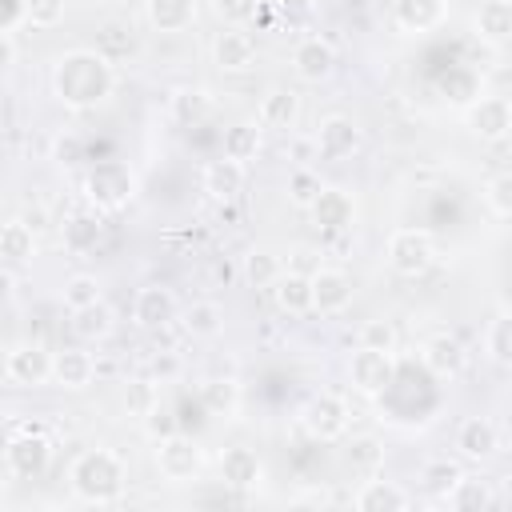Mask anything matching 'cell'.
I'll return each mask as SVG.
<instances>
[{"mask_svg":"<svg viewBox=\"0 0 512 512\" xmlns=\"http://www.w3.org/2000/svg\"><path fill=\"white\" fill-rule=\"evenodd\" d=\"M116 72L96 48H72L52 64V92L68 108H96L112 96Z\"/></svg>","mask_w":512,"mask_h":512,"instance_id":"6da1fadb","label":"cell"},{"mask_svg":"<svg viewBox=\"0 0 512 512\" xmlns=\"http://www.w3.org/2000/svg\"><path fill=\"white\" fill-rule=\"evenodd\" d=\"M68 484H72L76 500H84V504H116L124 492V464L108 448H88L72 460Z\"/></svg>","mask_w":512,"mask_h":512,"instance_id":"7a4b0ae2","label":"cell"},{"mask_svg":"<svg viewBox=\"0 0 512 512\" xmlns=\"http://www.w3.org/2000/svg\"><path fill=\"white\" fill-rule=\"evenodd\" d=\"M388 264L404 280L424 276L436 264V236L428 228H396L388 236Z\"/></svg>","mask_w":512,"mask_h":512,"instance_id":"3957f363","label":"cell"},{"mask_svg":"<svg viewBox=\"0 0 512 512\" xmlns=\"http://www.w3.org/2000/svg\"><path fill=\"white\" fill-rule=\"evenodd\" d=\"M84 192H88V200H92L96 208L116 212V208H124V204L136 196V176L128 172V164H120V160H104V164H96V168L88 172Z\"/></svg>","mask_w":512,"mask_h":512,"instance_id":"277c9868","label":"cell"},{"mask_svg":"<svg viewBox=\"0 0 512 512\" xmlns=\"http://www.w3.org/2000/svg\"><path fill=\"white\" fill-rule=\"evenodd\" d=\"M204 468V452L192 436L184 432H172L164 440H156V472L168 480V484H192Z\"/></svg>","mask_w":512,"mask_h":512,"instance_id":"5b68a950","label":"cell"},{"mask_svg":"<svg viewBox=\"0 0 512 512\" xmlns=\"http://www.w3.org/2000/svg\"><path fill=\"white\" fill-rule=\"evenodd\" d=\"M52 464V440L36 428H24L20 436H12L4 444V468L16 476V480H40Z\"/></svg>","mask_w":512,"mask_h":512,"instance_id":"8992f818","label":"cell"},{"mask_svg":"<svg viewBox=\"0 0 512 512\" xmlns=\"http://www.w3.org/2000/svg\"><path fill=\"white\" fill-rule=\"evenodd\" d=\"M396 380V360L392 352H380V348H356L348 356V384L360 392V396H384Z\"/></svg>","mask_w":512,"mask_h":512,"instance_id":"52a82bcc","label":"cell"},{"mask_svg":"<svg viewBox=\"0 0 512 512\" xmlns=\"http://www.w3.org/2000/svg\"><path fill=\"white\" fill-rule=\"evenodd\" d=\"M300 424H304V432L312 440L332 444V440H340L348 432V404L340 396H332V392H320L300 408Z\"/></svg>","mask_w":512,"mask_h":512,"instance_id":"ba28073f","label":"cell"},{"mask_svg":"<svg viewBox=\"0 0 512 512\" xmlns=\"http://www.w3.org/2000/svg\"><path fill=\"white\" fill-rule=\"evenodd\" d=\"M312 144H316V152H320L324 160H348V156H356V152H360L364 132H360V124H356L352 116L332 112V116H324V120L316 124Z\"/></svg>","mask_w":512,"mask_h":512,"instance_id":"9c48e42d","label":"cell"},{"mask_svg":"<svg viewBox=\"0 0 512 512\" xmlns=\"http://www.w3.org/2000/svg\"><path fill=\"white\" fill-rule=\"evenodd\" d=\"M312 284V312L320 316H340L352 308V296H356V284L344 268H316L308 276Z\"/></svg>","mask_w":512,"mask_h":512,"instance_id":"30bf717a","label":"cell"},{"mask_svg":"<svg viewBox=\"0 0 512 512\" xmlns=\"http://www.w3.org/2000/svg\"><path fill=\"white\" fill-rule=\"evenodd\" d=\"M292 72L304 84H324L336 72V48L324 36H300L292 48Z\"/></svg>","mask_w":512,"mask_h":512,"instance_id":"8fae6325","label":"cell"},{"mask_svg":"<svg viewBox=\"0 0 512 512\" xmlns=\"http://www.w3.org/2000/svg\"><path fill=\"white\" fill-rule=\"evenodd\" d=\"M308 216L320 232H344L356 220V200H352V192H344L336 184H320V192L308 204Z\"/></svg>","mask_w":512,"mask_h":512,"instance_id":"7c38bea8","label":"cell"},{"mask_svg":"<svg viewBox=\"0 0 512 512\" xmlns=\"http://www.w3.org/2000/svg\"><path fill=\"white\" fill-rule=\"evenodd\" d=\"M4 376L16 388H44L52 380V352L40 344H16L4 360Z\"/></svg>","mask_w":512,"mask_h":512,"instance_id":"4fadbf2b","label":"cell"},{"mask_svg":"<svg viewBox=\"0 0 512 512\" xmlns=\"http://www.w3.org/2000/svg\"><path fill=\"white\" fill-rule=\"evenodd\" d=\"M176 320V296L172 288L164 284H144L136 296H132V324L140 332H160Z\"/></svg>","mask_w":512,"mask_h":512,"instance_id":"5bb4252c","label":"cell"},{"mask_svg":"<svg viewBox=\"0 0 512 512\" xmlns=\"http://www.w3.org/2000/svg\"><path fill=\"white\" fill-rule=\"evenodd\" d=\"M420 364H424L428 376H436V380H456V376L468 368V352H464V344H460L456 336L436 332V336H428V340L420 344Z\"/></svg>","mask_w":512,"mask_h":512,"instance_id":"9a60e30c","label":"cell"},{"mask_svg":"<svg viewBox=\"0 0 512 512\" xmlns=\"http://www.w3.org/2000/svg\"><path fill=\"white\" fill-rule=\"evenodd\" d=\"M468 128H472V136H480L484 144H500V140L508 136V128H512V108H508V100H504V96H480V100H472V108H468Z\"/></svg>","mask_w":512,"mask_h":512,"instance_id":"2e32d148","label":"cell"},{"mask_svg":"<svg viewBox=\"0 0 512 512\" xmlns=\"http://www.w3.org/2000/svg\"><path fill=\"white\" fill-rule=\"evenodd\" d=\"M456 452H460L464 460H476V464L492 460V456L500 452V432H496V424H492L488 416H464L460 428H456Z\"/></svg>","mask_w":512,"mask_h":512,"instance_id":"e0dca14e","label":"cell"},{"mask_svg":"<svg viewBox=\"0 0 512 512\" xmlns=\"http://www.w3.org/2000/svg\"><path fill=\"white\" fill-rule=\"evenodd\" d=\"M220 480H224V488L248 492V488H256V484L264 480V460H260L252 448L232 444V448L220 452Z\"/></svg>","mask_w":512,"mask_h":512,"instance_id":"ac0fdd59","label":"cell"},{"mask_svg":"<svg viewBox=\"0 0 512 512\" xmlns=\"http://www.w3.org/2000/svg\"><path fill=\"white\" fill-rule=\"evenodd\" d=\"M212 64L220 72H248L256 64V40L240 28H224L212 40Z\"/></svg>","mask_w":512,"mask_h":512,"instance_id":"d6986e66","label":"cell"},{"mask_svg":"<svg viewBox=\"0 0 512 512\" xmlns=\"http://www.w3.org/2000/svg\"><path fill=\"white\" fill-rule=\"evenodd\" d=\"M96 380V360L92 352L84 348H64V352H52V384L68 388V392H80Z\"/></svg>","mask_w":512,"mask_h":512,"instance_id":"ffe728a7","label":"cell"},{"mask_svg":"<svg viewBox=\"0 0 512 512\" xmlns=\"http://www.w3.org/2000/svg\"><path fill=\"white\" fill-rule=\"evenodd\" d=\"M448 16V0H396L392 4V20L400 32H432L440 28Z\"/></svg>","mask_w":512,"mask_h":512,"instance_id":"44dd1931","label":"cell"},{"mask_svg":"<svg viewBox=\"0 0 512 512\" xmlns=\"http://www.w3.org/2000/svg\"><path fill=\"white\" fill-rule=\"evenodd\" d=\"M444 504L448 508H456V512H488L492 504H496V488H492V480H484V476H456L452 480V488L444 492Z\"/></svg>","mask_w":512,"mask_h":512,"instance_id":"7402d4cb","label":"cell"},{"mask_svg":"<svg viewBox=\"0 0 512 512\" xmlns=\"http://www.w3.org/2000/svg\"><path fill=\"white\" fill-rule=\"evenodd\" d=\"M472 32L492 48L508 44V36H512V4L508 0H480V8L472 16Z\"/></svg>","mask_w":512,"mask_h":512,"instance_id":"603a6c76","label":"cell"},{"mask_svg":"<svg viewBox=\"0 0 512 512\" xmlns=\"http://www.w3.org/2000/svg\"><path fill=\"white\" fill-rule=\"evenodd\" d=\"M268 292L284 316H308L312 312V284L304 272H280Z\"/></svg>","mask_w":512,"mask_h":512,"instance_id":"cb8c5ba5","label":"cell"},{"mask_svg":"<svg viewBox=\"0 0 512 512\" xmlns=\"http://www.w3.org/2000/svg\"><path fill=\"white\" fill-rule=\"evenodd\" d=\"M356 508L360 512H404L412 508V496L396 480H364V488L356 492Z\"/></svg>","mask_w":512,"mask_h":512,"instance_id":"d4e9b609","label":"cell"},{"mask_svg":"<svg viewBox=\"0 0 512 512\" xmlns=\"http://www.w3.org/2000/svg\"><path fill=\"white\" fill-rule=\"evenodd\" d=\"M240 188H244V164L224 160V156L204 164V192H208L212 200L228 204V200H236V196H240Z\"/></svg>","mask_w":512,"mask_h":512,"instance_id":"484cf974","label":"cell"},{"mask_svg":"<svg viewBox=\"0 0 512 512\" xmlns=\"http://www.w3.org/2000/svg\"><path fill=\"white\" fill-rule=\"evenodd\" d=\"M180 328L192 336V340H216L224 332V308L216 300H192L184 312H180Z\"/></svg>","mask_w":512,"mask_h":512,"instance_id":"4316f807","label":"cell"},{"mask_svg":"<svg viewBox=\"0 0 512 512\" xmlns=\"http://www.w3.org/2000/svg\"><path fill=\"white\" fill-rule=\"evenodd\" d=\"M144 16L156 32H184L196 20V0H144Z\"/></svg>","mask_w":512,"mask_h":512,"instance_id":"83f0119b","label":"cell"},{"mask_svg":"<svg viewBox=\"0 0 512 512\" xmlns=\"http://www.w3.org/2000/svg\"><path fill=\"white\" fill-rule=\"evenodd\" d=\"M72 332H76L80 340H88V344H100V340H108V336L116 332V312H112L104 300H96V304H88V308H76V312H72Z\"/></svg>","mask_w":512,"mask_h":512,"instance_id":"f1b7e54d","label":"cell"},{"mask_svg":"<svg viewBox=\"0 0 512 512\" xmlns=\"http://www.w3.org/2000/svg\"><path fill=\"white\" fill-rule=\"evenodd\" d=\"M300 116V96L292 88H272L264 100H260V128H280L288 132Z\"/></svg>","mask_w":512,"mask_h":512,"instance_id":"f546056e","label":"cell"},{"mask_svg":"<svg viewBox=\"0 0 512 512\" xmlns=\"http://www.w3.org/2000/svg\"><path fill=\"white\" fill-rule=\"evenodd\" d=\"M100 232H104V224H100L96 212H72V216L64 220V228H60V240H64L68 252L84 256V252H92V248L100 244Z\"/></svg>","mask_w":512,"mask_h":512,"instance_id":"4dcf8cb0","label":"cell"},{"mask_svg":"<svg viewBox=\"0 0 512 512\" xmlns=\"http://www.w3.org/2000/svg\"><path fill=\"white\" fill-rule=\"evenodd\" d=\"M220 156L224 160H236V164H248L260 156V124H232L224 128V140H220Z\"/></svg>","mask_w":512,"mask_h":512,"instance_id":"1f68e13d","label":"cell"},{"mask_svg":"<svg viewBox=\"0 0 512 512\" xmlns=\"http://www.w3.org/2000/svg\"><path fill=\"white\" fill-rule=\"evenodd\" d=\"M284 272L280 256L272 248H248L244 260H240V276L248 288H272V280Z\"/></svg>","mask_w":512,"mask_h":512,"instance_id":"d6a6232c","label":"cell"},{"mask_svg":"<svg viewBox=\"0 0 512 512\" xmlns=\"http://www.w3.org/2000/svg\"><path fill=\"white\" fill-rule=\"evenodd\" d=\"M32 256H36V236H32V228H28L24 220L0 224V260L24 264V260H32Z\"/></svg>","mask_w":512,"mask_h":512,"instance_id":"836d02e7","label":"cell"},{"mask_svg":"<svg viewBox=\"0 0 512 512\" xmlns=\"http://www.w3.org/2000/svg\"><path fill=\"white\" fill-rule=\"evenodd\" d=\"M200 404H204L208 412H216V416H232V412L240 408V384L212 376V380L200 384Z\"/></svg>","mask_w":512,"mask_h":512,"instance_id":"e575fe53","label":"cell"},{"mask_svg":"<svg viewBox=\"0 0 512 512\" xmlns=\"http://www.w3.org/2000/svg\"><path fill=\"white\" fill-rule=\"evenodd\" d=\"M60 300H64L68 312H76V308H88V304L104 300V288H100V280L92 272H72L64 280V288H60Z\"/></svg>","mask_w":512,"mask_h":512,"instance_id":"d590c367","label":"cell"},{"mask_svg":"<svg viewBox=\"0 0 512 512\" xmlns=\"http://www.w3.org/2000/svg\"><path fill=\"white\" fill-rule=\"evenodd\" d=\"M484 352H488V360L492 364H512V320H508V312H496L492 320H488V332H484Z\"/></svg>","mask_w":512,"mask_h":512,"instance_id":"8d00e7d4","label":"cell"},{"mask_svg":"<svg viewBox=\"0 0 512 512\" xmlns=\"http://www.w3.org/2000/svg\"><path fill=\"white\" fill-rule=\"evenodd\" d=\"M344 464L352 472H376L384 464V444L376 436H352L344 444Z\"/></svg>","mask_w":512,"mask_h":512,"instance_id":"74e56055","label":"cell"},{"mask_svg":"<svg viewBox=\"0 0 512 512\" xmlns=\"http://www.w3.org/2000/svg\"><path fill=\"white\" fill-rule=\"evenodd\" d=\"M168 108H172V116H176L180 124H200V120L208 116L212 100H208L204 88H176L172 100H168Z\"/></svg>","mask_w":512,"mask_h":512,"instance_id":"f35d334b","label":"cell"},{"mask_svg":"<svg viewBox=\"0 0 512 512\" xmlns=\"http://www.w3.org/2000/svg\"><path fill=\"white\" fill-rule=\"evenodd\" d=\"M480 200H484V208H488L496 220H508V216H512V176H508V172L488 176Z\"/></svg>","mask_w":512,"mask_h":512,"instance_id":"ab89813d","label":"cell"},{"mask_svg":"<svg viewBox=\"0 0 512 512\" xmlns=\"http://www.w3.org/2000/svg\"><path fill=\"white\" fill-rule=\"evenodd\" d=\"M52 160H56L60 168H76V164H84V160H88V140H84L76 128L56 132V140H52Z\"/></svg>","mask_w":512,"mask_h":512,"instance_id":"60d3db41","label":"cell"},{"mask_svg":"<svg viewBox=\"0 0 512 512\" xmlns=\"http://www.w3.org/2000/svg\"><path fill=\"white\" fill-rule=\"evenodd\" d=\"M356 340H360V348H380V352H396V324L392 320H384V316H376V320H364L360 324V332H356Z\"/></svg>","mask_w":512,"mask_h":512,"instance_id":"b9f144b4","label":"cell"},{"mask_svg":"<svg viewBox=\"0 0 512 512\" xmlns=\"http://www.w3.org/2000/svg\"><path fill=\"white\" fill-rule=\"evenodd\" d=\"M212 12L224 28H240V24H252L256 12H260V0H212Z\"/></svg>","mask_w":512,"mask_h":512,"instance_id":"7bdbcfd3","label":"cell"},{"mask_svg":"<svg viewBox=\"0 0 512 512\" xmlns=\"http://www.w3.org/2000/svg\"><path fill=\"white\" fill-rule=\"evenodd\" d=\"M68 12V0H24V20L32 28H56Z\"/></svg>","mask_w":512,"mask_h":512,"instance_id":"ee69618b","label":"cell"},{"mask_svg":"<svg viewBox=\"0 0 512 512\" xmlns=\"http://www.w3.org/2000/svg\"><path fill=\"white\" fill-rule=\"evenodd\" d=\"M456 476H460V468H456L452 460H428V464L420 468V484H424L428 492H436V496H444Z\"/></svg>","mask_w":512,"mask_h":512,"instance_id":"f6af8a7d","label":"cell"},{"mask_svg":"<svg viewBox=\"0 0 512 512\" xmlns=\"http://www.w3.org/2000/svg\"><path fill=\"white\" fill-rule=\"evenodd\" d=\"M316 192H320V176H316L312 168H292V172H288V196H292V204L308 208Z\"/></svg>","mask_w":512,"mask_h":512,"instance_id":"bcb514c9","label":"cell"},{"mask_svg":"<svg viewBox=\"0 0 512 512\" xmlns=\"http://www.w3.org/2000/svg\"><path fill=\"white\" fill-rule=\"evenodd\" d=\"M144 432H148L152 440H164V436H172V432H180V428H176V420L156 404V408L144 412Z\"/></svg>","mask_w":512,"mask_h":512,"instance_id":"7dc6e473","label":"cell"},{"mask_svg":"<svg viewBox=\"0 0 512 512\" xmlns=\"http://www.w3.org/2000/svg\"><path fill=\"white\" fill-rule=\"evenodd\" d=\"M16 300V276L8 268H0V312H8Z\"/></svg>","mask_w":512,"mask_h":512,"instance_id":"c3c4849f","label":"cell"},{"mask_svg":"<svg viewBox=\"0 0 512 512\" xmlns=\"http://www.w3.org/2000/svg\"><path fill=\"white\" fill-rule=\"evenodd\" d=\"M12 64H16V40H12L8 32H0V76H4Z\"/></svg>","mask_w":512,"mask_h":512,"instance_id":"681fc988","label":"cell"},{"mask_svg":"<svg viewBox=\"0 0 512 512\" xmlns=\"http://www.w3.org/2000/svg\"><path fill=\"white\" fill-rule=\"evenodd\" d=\"M156 372H160V376H172V372H176V360H172V356L156 360Z\"/></svg>","mask_w":512,"mask_h":512,"instance_id":"f907efd6","label":"cell"}]
</instances>
